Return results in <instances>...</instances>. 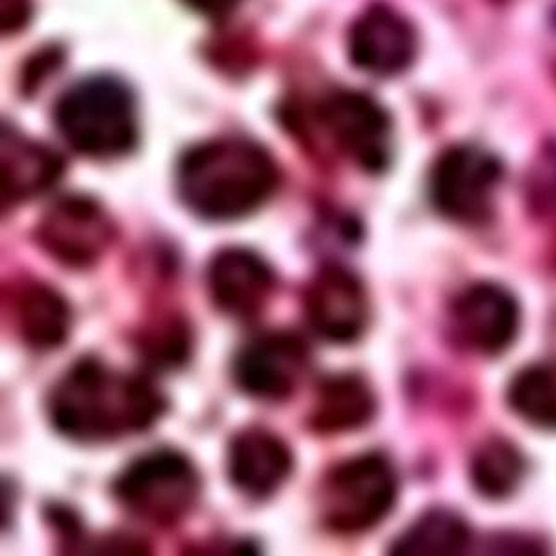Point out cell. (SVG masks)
Here are the masks:
<instances>
[{
    "label": "cell",
    "mask_w": 556,
    "mask_h": 556,
    "mask_svg": "<svg viewBox=\"0 0 556 556\" xmlns=\"http://www.w3.org/2000/svg\"><path fill=\"white\" fill-rule=\"evenodd\" d=\"M165 412L167 399L151 380L117 371L93 356L76 361L49 395L52 429L83 445L147 432Z\"/></svg>",
    "instance_id": "6da1fadb"
},
{
    "label": "cell",
    "mask_w": 556,
    "mask_h": 556,
    "mask_svg": "<svg viewBox=\"0 0 556 556\" xmlns=\"http://www.w3.org/2000/svg\"><path fill=\"white\" fill-rule=\"evenodd\" d=\"M280 182L266 147L249 138H214L184 152L177 167L178 195L201 219L230 223L254 214Z\"/></svg>",
    "instance_id": "7a4b0ae2"
},
{
    "label": "cell",
    "mask_w": 556,
    "mask_h": 556,
    "mask_svg": "<svg viewBox=\"0 0 556 556\" xmlns=\"http://www.w3.org/2000/svg\"><path fill=\"white\" fill-rule=\"evenodd\" d=\"M54 123L65 143L88 159H121L138 146V102L115 76H88L73 84L58 99Z\"/></svg>",
    "instance_id": "3957f363"
},
{
    "label": "cell",
    "mask_w": 556,
    "mask_h": 556,
    "mask_svg": "<svg viewBox=\"0 0 556 556\" xmlns=\"http://www.w3.org/2000/svg\"><path fill=\"white\" fill-rule=\"evenodd\" d=\"M203 490L201 473L190 456L177 450H154L123 469L112 493L125 513L154 527L182 523Z\"/></svg>",
    "instance_id": "277c9868"
},
{
    "label": "cell",
    "mask_w": 556,
    "mask_h": 556,
    "mask_svg": "<svg viewBox=\"0 0 556 556\" xmlns=\"http://www.w3.org/2000/svg\"><path fill=\"white\" fill-rule=\"evenodd\" d=\"M397 495V473L388 456H353L340 462L323 479L317 492L319 519L334 534H364L392 514Z\"/></svg>",
    "instance_id": "5b68a950"
},
{
    "label": "cell",
    "mask_w": 556,
    "mask_h": 556,
    "mask_svg": "<svg viewBox=\"0 0 556 556\" xmlns=\"http://www.w3.org/2000/svg\"><path fill=\"white\" fill-rule=\"evenodd\" d=\"M503 165L492 152L473 146L451 147L430 173V199L451 222L482 225L492 217Z\"/></svg>",
    "instance_id": "8992f818"
},
{
    "label": "cell",
    "mask_w": 556,
    "mask_h": 556,
    "mask_svg": "<svg viewBox=\"0 0 556 556\" xmlns=\"http://www.w3.org/2000/svg\"><path fill=\"white\" fill-rule=\"evenodd\" d=\"M308 343L291 330L256 336L238 351L232 379L238 390L262 403H285L311 371Z\"/></svg>",
    "instance_id": "52a82bcc"
},
{
    "label": "cell",
    "mask_w": 556,
    "mask_h": 556,
    "mask_svg": "<svg viewBox=\"0 0 556 556\" xmlns=\"http://www.w3.org/2000/svg\"><path fill=\"white\" fill-rule=\"evenodd\" d=\"M36 240L60 266H97L115 241V225L101 203L86 195H67L45 212Z\"/></svg>",
    "instance_id": "ba28073f"
},
{
    "label": "cell",
    "mask_w": 556,
    "mask_h": 556,
    "mask_svg": "<svg viewBox=\"0 0 556 556\" xmlns=\"http://www.w3.org/2000/svg\"><path fill=\"white\" fill-rule=\"evenodd\" d=\"M303 312L308 327L323 342L351 345L369 327L371 301L356 273L329 264L304 286Z\"/></svg>",
    "instance_id": "9c48e42d"
},
{
    "label": "cell",
    "mask_w": 556,
    "mask_h": 556,
    "mask_svg": "<svg viewBox=\"0 0 556 556\" xmlns=\"http://www.w3.org/2000/svg\"><path fill=\"white\" fill-rule=\"evenodd\" d=\"M334 146L367 173L384 172L390 164V115L362 91H338L317 110Z\"/></svg>",
    "instance_id": "30bf717a"
},
{
    "label": "cell",
    "mask_w": 556,
    "mask_h": 556,
    "mask_svg": "<svg viewBox=\"0 0 556 556\" xmlns=\"http://www.w3.org/2000/svg\"><path fill=\"white\" fill-rule=\"evenodd\" d=\"M206 290L215 311L251 321L266 311L277 291V275L264 256L245 247L215 253L206 269Z\"/></svg>",
    "instance_id": "8fae6325"
},
{
    "label": "cell",
    "mask_w": 556,
    "mask_h": 556,
    "mask_svg": "<svg viewBox=\"0 0 556 556\" xmlns=\"http://www.w3.org/2000/svg\"><path fill=\"white\" fill-rule=\"evenodd\" d=\"M456 338L484 356L513 348L521 327V308L510 291L493 282H477L462 291L451 308Z\"/></svg>",
    "instance_id": "7c38bea8"
},
{
    "label": "cell",
    "mask_w": 556,
    "mask_h": 556,
    "mask_svg": "<svg viewBox=\"0 0 556 556\" xmlns=\"http://www.w3.org/2000/svg\"><path fill=\"white\" fill-rule=\"evenodd\" d=\"M293 468L295 456L290 445L269 429L247 427L228 442V481L249 500L273 497L288 482Z\"/></svg>",
    "instance_id": "4fadbf2b"
},
{
    "label": "cell",
    "mask_w": 556,
    "mask_h": 556,
    "mask_svg": "<svg viewBox=\"0 0 556 556\" xmlns=\"http://www.w3.org/2000/svg\"><path fill=\"white\" fill-rule=\"evenodd\" d=\"M348 47L354 67L369 75L393 76L414 62L417 34L393 8L375 4L354 21Z\"/></svg>",
    "instance_id": "5bb4252c"
},
{
    "label": "cell",
    "mask_w": 556,
    "mask_h": 556,
    "mask_svg": "<svg viewBox=\"0 0 556 556\" xmlns=\"http://www.w3.org/2000/svg\"><path fill=\"white\" fill-rule=\"evenodd\" d=\"M17 338L26 348L49 353L65 345L73 330V311L67 299L51 285L26 280L7 299Z\"/></svg>",
    "instance_id": "9a60e30c"
},
{
    "label": "cell",
    "mask_w": 556,
    "mask_h": 556,
    "mask_svg": "<svg viewBox=\"0 0 556 556\" xmlns=\"http://www.w3.org/2000/svg\"><path fill=\"white\" fill-rule=\"evenodd\" d=\"M65 172V160L51 147L2 125V212L43 195Z\"/></svg>",
    "instance_id": "2e32d148"
},
{
    "label": "cell",
    "mask_w": 556,
    "mask_h": 556,
    "mask_svg": "<svg viewBox=\"0 0 556 556\" xmlns=\"http://www.w3.org/2000/svg\"><path fill=\"white\" fill-rule=\"evenodd\" d=\"M377 395L358 374L330 375L317 386L308 427L323 437H340L374 421Z\"/></svg>",
    "instance_id": "e0dca14e"
},
{
    "label": "cell",
    "mask_w": 556,
    "mask_h": 556,
    "mask_svg": "<svg viewBox=\"0 0 556 556\" xmlns=\"http://www.w3.org/2000/svg\"><path fill=\"white\" fill-rule=\"evenodd\" d=\"M471 544V531L460 514L432 508L414 521L390 547L392 555L456 556Z\"/></svg>",
    "instance_id": "ac0fdd59"
},
{
    "label": "cell",
    "mask_w": 556,
    "mask_h": 556,
    "mask_svg": "<svg viewBox=\"0 0 556 556\" xmlns=\"http://www.w3.org/2000/svg\"><path fill=\"white\" fill-rule=\"evenodd\" d=\"M508 405L525 424L556 430V358L523 367L508 384Z\"/></svg>",
    "instance_id": "d6986e66"
},
{
    "label": "cell",
    "mask_w": 556,
    "mask_h": 556,
    "mask_svg": "<svg viewBox=\"0 0 556 556\" xmlns=\"http://www.w3.org/2000/svg\"><path fill=\"white\" fill-rule=\"evenodd\" d=\"M525 477L521 451L505 438H492L475 451L471 482L488 500H505L518 490Z\"/></svg>",
    "instance_id": "ffe728a7"
},
{
    "label": "cell",
    "mask_w": 556,
    "mask_h": 556,
    "mask_svg": "<svg viewBox=\"0 0 556 556\" xmlns=\"http://www.w3.org/2000/svg\"><path fill=\"white\" fill-rule=\"evenodd\" d=\"M138 343L149 366L173 369L190 361L193 332L184 317L167 316L149 325Z\"/></svg>",
    "instance_id": "44dd1931"
},
{
    "label": "cell",
    "mask_w": 556,
    "mask_h": 556,
    "mask_svg": "<svg viewBox=\"0 0 556 556\" xmlns=\"http://www.w3.org/2000/svg\"><path fill=\"white\" fill-rule=\"evenodd\" d=\"M30 0H2V34L17 33L30 20Z\"/></svg>",
    "instance_id": "7402d4cb"
},
{
    "label": "cell",
    "mask_w": 556,
    "mask_h": 556,
    "mask_svg": "<svg viewBox=\"0 0 556 556\" xmlns=\"http://www.w3.org/2000/svg\"><path fill=\"white\" fill-rule=\"evenodd\" d=\"M186 7L191 8L193 12L201 13L204 17H223L232 12L241 0H182Z\"/></svg>",
    "instance_id": "603a6c76"
}]
</instances>
